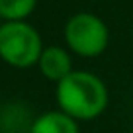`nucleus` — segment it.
Listing matches in <instances>:
<instances>
[{
  "label": "nucleus",
  "mask_w": 133,
  "mask_h": 133,
  "mask_svg": "<svg viewBox=\"0 0 133 133\" xmlns=\"http://www.w3.org/2000/svg\"><path fill=\"white\" fill-rule=\"evenodd\" d=\"M57 102L61 112L75 119H94L108 106V90L96 75L72 71L57 82Z\"/></svg>",
  "instance_id": "1"
},
{
  "label": "nucleus",
  "mask_w": 133,
  "mask_h": 133,
  "mask_svg": "<svg viewBox=\"0 0 133 133\" xmlns=\"http://www.w3.org/2000/svg\"><path fill=\"white\" fill-rule=\"evenodd\" d=\"M43 53L41 37L25 22H6L0 25V57L18 69L39 63Z\"/></svg>",
  "instance_id": "2"
},
{
  "label": "nucleus",
  "mask_w": 133,
  "mask_h": 133,
  "mask_svg": "<svg viewBox=\"0 0 133 133\" xmlns=\"http://www.w3.org/2000/svg\"><path fill=\"white\" fill-rule=\"evenodd\" d=\"M65 39L80 57H98L108 47V25L94 14H76L65 25Z\"/></svg>",
  "instance_id": "3"
},
{
  "label": "nucleus",
  "mask_w": 133,
  "mask_h": 133,
  "mask_svg": "<svg viewBox=\"0 0 133 133\" xmlns=\"http://www.w3.org/2000/svg\"><path fill=\"white\" fill-rule=\"evenodd\" d=\"M39 71L47 76L49 80H55V82H61L65 76H69L72 72V63L71 57L65 49L61 47H45L39 57Z\"/></svg>",
  "instance_id": "4"
},
{
  "label": "nucleus",
  "mask_w": 133,
  "mask_h": 133,
  "mask_svg": "<svg viewBox=\"0 0 133 133\" xmlns=\"http://www.w3.org/2000/svg\"><path fill=\"white\" fill-rule=\"evenodd\" d=\"M29 133H78V125L65 112H47L31 123Z\"/></svg>",
  "instance_id": "5"
},
{
  "label": "nucleus",
  "mask_w": 133,
  "mask_h": 133,
  "mask_svg": "<svg viewBox=\"0 0 133 133\" xmlns=\"http://www.w3.org/2000/svg\"><path fill=\"white\" fill-rule=\"evenodd\" d=\"M37 0H0V18L8 22H22L35 10Z\"/></svg>",
  "instance_id": "6"
}]
</instances>
